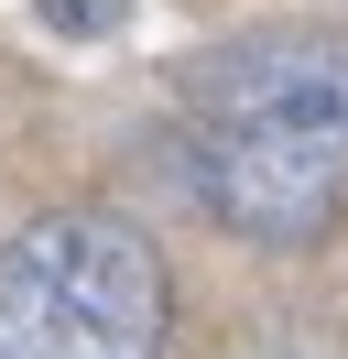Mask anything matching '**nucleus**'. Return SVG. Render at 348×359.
<instances>
[{
  "mask_svg": "<svg viewBox=\"0 0 348 359\" xmlns=\"http://www.w3.org/2000/svg\"><path fill=\"white\" fill-rule=\"evenodd\" d=\"M33 11H44L55 33H109V22L130 11V0H33Z\"/></svg>",
  "mask_w": 348,
  "mask_h": 359,
  "instance_id": "3",
  "label": "nucleus"
},
{
  "mask_svg": "<svg viewBox=\"0 0 348 359\" xmlns=\"http://www.w3.org/2000/svg\"><path fill=\"white\" fill-rule=\"evenodd\" d=\"M185 185L229 240L316 250L348 218V22H261L185 66Z\"/></svg>",
  "mask_w": 348,
  "mask_h": 359,
  "instance_id": "1",
  "label": "nucleus"
},
{
  "mask_svg": "<svg viewBox=\"0 0 348 359\" xmlns=\"http://www.w3.org/2000/svg\"><path fill=\"white\" fill-rule=\"evenodd\" d=\"M163 250L120 207H44L0 240V359H163Z\"/></svg>",
  "mask_w": 348,
  "mask_h": 359,
  "instance_id": "2",
  "label": "nucleus"
}]
</instances>
